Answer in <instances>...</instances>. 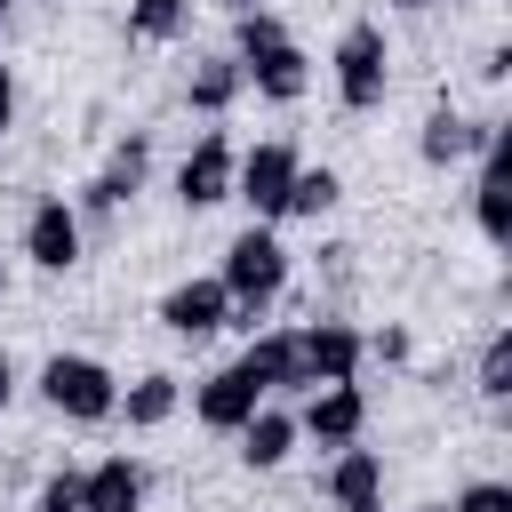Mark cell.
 <instances>
[{"instance_id": "cell-31", "label": "cell", "mask_w": 512, "mask_h": 512, "mask_svg": "<svg viewBox=\"0 0 512 512\" xmlns=\"http://www.w3.org/2000/svg\"><path fill=\"white\" fill-rule=\"evenodd\" d=\"M224 8H232V16H248V8H256V0H224Z\"/></svg>"}, {"instance_id": "cell-30", "label": "cell", "mask_w": 512, "mask_h": 512, "mask_svg": "<svg viewBox=\"0 0 512 512\" xmlns=\"http://www.w3.org/2000/svg\"><path fill=\"white\" fill-rule=\"evenodd\" d=\"M8 400H16V360L0 352V408H8Z\"/></svg>"}, {"instance_id": "cell-9", "label": "cell", "mask_w": 512, "mask_h": 512, "mask_svg": "<svg viewBox=\"0 0 512 512\" xmlns=\"http://www.w3.org/2000/svg\"><path fill=\"white\" fill-rule=\"evenodd\" d=\"M296 360H304V392L312 384H352L360 376V328L352 320H312V328H296Z\"/></svg>"}, {"instance_id": "cell-28", "label": "cell", "mask_w": 512, "mask_h": 512, "mask_svg": "<svg viewBox=\"0 0 512 512\" xmlns=\"http://www.w3.org/2000/svg\"><path fill=\"white\" fill-rule=\"evenodd\" d=\"M8 128H16V72L0 64V136H8Z\"/></svg>"}, {"instance_id": "cell-22", "label": "cell", "mask_w": 512, "mask_h": 512, "mask_svg": "<svg viewBox=\"0 0 512 512\" xmlns=\"http://www.w3.org/2000/svg\"><path fill=\"white\" fill-rule=\"evenodd\" d=\"M344 200V176L336 168H296V192H288V216H328Z\"/></svg>"}, {"instance_id": "cell-17", "label": "cell", "mask_w": 512, "mask_h": 512, "mask_svg": "<svg viewBox=\"0 0 512 512\" xmlns=\"http://www.w3.org/2000/svg\"><path fill=\"white\" fill-rule=\"evenodd\" d=\"M176 400H184V384H176L168 368H144V376L120 392V408H112V416H128V432H160V424L176 416Z\"/></svg>"}, {"instance_id": "cell-27", "label": "cell", "mask_w": 512, "mask_h": 512, "mask_svg": "<svg viewBox=\"0 0 512 512\" xmlns=\"http://www.w3.org/2000/svg\"><path fill=\"white\" fill-rule=\"evenodd\" d=\"M32 512H80V472L64 464V472H48L40 480V496H32Z\"/></svg>"}, {"instance_id": "cell-15", "label": "cell", "mask_w": 512, "mask_h": 512, "mask_svg": "<svg viewBox=\"0 0 512 512\" xmlns=\"http://www.w3.org/2000/svg\"><path fill=\"white\" fill-rule=\"evenodd\" d=\"M144 504V464L136 456H104L80 472V512H136Z\"/></svg>"}, {"instance_id": "cell-1", "label": "cell", "mask_w": 512, "mask_h": 512, "mask_svg": "<svg viewBox=\"0 0 512 512\" xmlns=\"http://www.w3.org/2000/svg\"><path fill=\"white\" fill-rule=\"evenodd\" d=\"M224 296H232V320H248L256 328V312L288 288V248H280V232L272 224H248V232H232V248H224Z\"/></svg>"}, {"instance_id": "cell-23", "label": "cell", "mask_w": 512, "mask_h": 512, "mask_svg": "<svg viewBox=\"0 0 512 512\" xmlns=\"http://www.w3.org/2000/svg\"><path fill=\"white\" fill-rule=\"evenodd\" d=\"M472 384H480V400H512V328H496V336L480 344V368H472Z\"/></svg>"}, {"instance_id": "cell-10", "label": "cell", "mask_w": 512, "mask_h": 512, "mask_svg": "<svg viewBox=\"0 0 512 512\" xmlns=\"http://www.w3.org/2000/svg\"><path fill=\"white\" fill-rule=\"evenodd\" d=\"M240 64V88H256L264 104H296L304 88H312V56L296 48V40H272V48H256V56H232Z\"/></svg>"}, {"instance_id": "cell-24", "label": "cell", "mask_w": 512, "mask_h": 512, "mask_svg": "<svg viewBox=\"0 0 512 512\" xmlns=\"http://www.w3.org/2000/svg\"><path fill=\"white\" fill-rule=\"evenodd\" d=\"M272 40H288V24H280L272 8H248V16H232V56H256V48H272Z\"/></svg>"}, {"instance_id": "cell-35", "label": "cell", "mask_w": 512, "mask_h": 512, "mask_svg": "<svg viewBox=\"0 0 512 512\" xmlns=\"http://www.w3.org/2000/svg\"><path fill=\"white\" fill-rule=\"evenodd\" d=\"M0 304H8V272H0Z\"/></svg>"}, {"instance_id": "cell-2", "label": "cell", "mask_w": 512, "mask_h": 512, "mask_svg": "<svg viewBox=\"0 0 512 512\" xmlns=\"http://www.w3.org/2000/svg\"><path fill=\"white\" fill-rule=\"evenodd\" d=\"M336 104L344 112H376L384 104V88H392V40H384V24L376 16H352L344 32H336Z\"/></svg>"}, {"instance_id": "cell-21", "label": "cell", "mask_w": 512, "mask_h": 512, "mask_svg": "<svg viewBox=\"0 0 512 512\" xmlns=\"http://www.w3.org/2000/svg\"><path fill=\"white\" fill-rule=\"evenodd\" d=\"M192 0H128V40H184Z\"/></svg>"}, {"instance_id": "cell-3", "label": "cell", "mask_w": 512, "mask_h": 512, "mask_svg": "<svg viewBox=\"0 0 512 512\" xmlns=\"http://www.w3.org/2000/svg\"><path fill=\"white\" fill-rule=\"evenodd\" d=\"M40 400H48L56 416H72V424H104V416L120 408V376H112L104 360H88V352H48Z\"/></svg>"}, {"instance_id": "cell-36", "label": "cell", "mask_w": 512, "mask_h": 512, "mask_svg": "<svg viewBox=\"0 0 512 512\" xmlns=\"http://www.w3.org/2000/svg\"><path fill=\"white\" fill-rule=\"evenodd\" d=\"M0 32H8V16H0Z\"/></svg>"}, {"instance_id": "cell-13", "label": "cell", "mask_w": 512, "mask_h": 512, "mask_svg": "<svg viewBox=\"0 0 512 512\" xmlns=\"http://www.w3.org/2000/svg\"><path fill=\"white\" fill-rule=\"evenodd\" d=\"M256 408H264V392H256L240 368H216V376H200V392H192V416H200L208 432H240Z\"/></svg>"}, {"instance_id": "cell-19", "label": "cell", "mask_w": 512, "mask_h": 512, "mask_svg": "<svg viewBox=\"0 0 512 512\" xmlns=\"http://www.w3.org/2000/svg\"><path fill=\"white\" fill-rule=\"evenodd\" d=\"M416 152H424V168H456V160H472V120L440 104V112L424 120V136H416Z\"/></svg>"}, {"instance_id": "cell-20", "label": "cell", "mask_w": 512, "mask_h": 512, "mask_svg": "<svg viewBox=\"0 0 512 512\" xmlns=\"http://www.w3.org/2000/svg\"><path fill=\"white\" fill-rule=\"evenodd\" d=\"M472 216H480L488 248L512 240V216H504V152H488V168H480V184H472Z\"/></svg>"}, {"instance_id": "cell-4", "label": "cell", "mask_w": 512, "mask_h": 512, "mask_svg": "<svg viewBox=\"0 0 512 512\" xmlns=\"http://www.w3.org/2000/svg\"><path fill=\"white\" fill-rule=\"evenodd\" d=\"M296 168H304V152L280 144V136L256 144V152H240V168H232V200H248V224H280V216H288Z\"/></svg>"}, {"instance_id": "cell-7", "label": "cell", "mask_w": 512, "mask_h": 512, "mask_svg": "<svg viewBox=\"0 0 512 512\" xmlns=\"http://www.w3.org/2000/svg\"><path fill=\"white\" fill-rule=\"evenodd\" d=\"M24 256H32L40 272H72V264H80V208H72L64 192H40V200H32V216H24Z\"/></svg>"}, {"instance_id": "cell-29", "label": "cell", "mask_w": 512, "mask_h": 512, "mask_svg": "<svg viewBox=\"0 0 512 512\" xmlns=\"http://www.w3.org/2000/svg\"><path fill=\"white\" fill-rule=\"evenodd\" d=\"M504 72H512V48H504V40H496V48H488V56H480V80H504Z\"/></svg>"}, {"instance_id": "cell-5", "label": "cell", "mask_w": 512, "mask_h": 512, "mask_svg": "<svg viewBox=\"0 0 512 512\" xmlns=\"http://www.w3.org/2000/svg\"><path fill=\"white\" fill-rule=\"evenodd\" d=\"M144 168H152V136H144V128H128V136L112 144V160L80 184V200H72V208H80V216H112L120 200H136V192H144Z\"/></svg>"}, {"instance_id": "cell-25", "label": "cell", "mask_w": 512, "mask_h": 512, "mask_svg": "<svg viewBox=\"0 0 512 512\" xmlns=\"http://www.w3.org/2000/svg\"><path fill=\"white\" fill-rule=\"evenodd\" d=\"M448 512H512V480H464Z\"/></svg>"}, {"instance_id": "cell-32", "label": "cell", "mask_w": 512, "mask_h": 512, "mask_svg": "<svg viewBox=\"0 0 512 512\" xmlns=\"http://www.w3.org/2000/svg\"><path fill=\"white\" fill-rule=\"evenodd\" d=\"M352 512H384V504H352Z\"/></svg>"}, {"instance_id": "cell-16", "label": "cell", "mask_w": 512, "mask_h": 512, "mask_svg": "<svg viewBox=\"0 0 512 512\" xmlns=\"http://www.w3.org/2000/svg\"><path fill=\"white\" fill-rule=\"evenodd\" d=\"M232 440H240V464H248V472H280V464H288V448H296V416L264 400Z\"/></svg>"}, {"instance_id": "cell-11", "label": "cell", "mask_w": 512, "mask_h": 512, "mask_svg": "<svg viewBox=\"0 0 512 512\" xmlns=\"http://www.w3.org/2000/svg\"><path fill=\"white\" fill-rule=\"evenodd\" d=\"M160 320H168V336H216V328L232 320V296H224L216 272H208V280H176V288L160 296Z\"/></svg>"}, {"instance_id": "cell-26", "label": "cell", "mask_w": 512, "mask_h": 512, "mask_svg": "<svg viewBox=\"0 0 512 512\" xmlns=\"http://www.w3.org/2000/svg\"><path fill=\"white\" fill-rule=\"evenodd\" d=\"M360 360H384V368H408V360H416V344H408V328H376V336H360Z\"/></svg>"}, {"instance_id": "cell-12", "label": "cell", "mask_w": 512, "mask_h": 512, "mask_svg": "<svg viewBox=\"0 0 512 512\" xmlns=\"http://www.w3.org/2000/svg\"><path fill=\"white\" fill-rule=\"evenodd\" d=\"M264 400L272 392H304V360H296V328H264V336H248V352L232 360Z\"/></svg>"}, {"instance_id": "cell-18", "label": "cell", "mask_w": 512, "mask_h": 512, "mask_svg": "<svg viewBox=\"0 0 512 512\" xmlns=\"http://www.w3.org/2000/svg\"><path fill=\"white\" fill-rule=\"evenodd\" d=\"M232 96H240V64H232V56H192V72H184V104L208 112V120H224Z\"/></svg>"}, {"instance_id": "cell-33", "label": "cell", "mask_w": 512, "mask_h": 512, "mask_svg": "<svg viewBox=\"0 0 512 512\" xmlns=\"http://www.w3.org/2000/svg\"><path fill=\"white\" fill-rule=\"evenodd\" d=\"M416 512H448V504H416Z\"/></svg>"}, {"instance_id": "cell-34", "label": "cell", "mask_w": 512, "mask_h": 512, "mask_svg": "<svg viewBox=\"0 0 512 512\" xmlns=\"http://www.w3.org/2000/svg\"><path fill=\"white\" fill-rule=\"evenodd\" d=\"M400 8H432V0H400Z\"/></svg>"}, {"instance_id": "cell-8", "label": "cell", "mask_w": 512, "mask_h": 512, "mask_svg": "<svg viewBox=\"0 0 512 512\" xmlns=\"http://www.w3.org/2000/svg\"><path fill=\"white\" fill-rule=\"evenodd\" d=\"M368 432V392L360 384H312L304 416H296V440H320V448H352Z\"/></svg>"}, {"instance_id": "cell-14", "label": "cell", "mask_w": 512, "mask_h": 512, "mask_svg": "<svg viewBox=\"0 0 512 512\" xmlns=\"http://www.w3.org/2000/svg\"><path fill=\"white\" fill-rule=\"evenodd\" d=\"M320 488H328L336 512H352V504H384V456L352 440V448H336V464L320 472Z\"/></svg>"}, {"instance_id": "cell-6", "label": "cell", "mask_w": 512, "mask_h": 512, "mask_svg": "<svg viewBox=\"0 0 512 512\" xmlns=\"http://www.w3.org/2000/svg\"><path fill=\"white\" fill-rule=\"evenodd\" d=\"M232 168H240V152H232V136L224 128H200V144L176 160V200L200 216V208H216V200H232Z\"/></svg>"}]
</instances>
